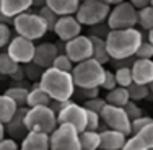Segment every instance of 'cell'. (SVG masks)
Segmentation results:
<instances>
[{
    "mask_svg": "<svg viewBox=\"0 0 153 150\" xmlns=\"http://www.w3.org/2000/svg\"><path fill=\"white\" fill-rule=\"evenodd\" d=\"M20 145L13 139H2L0 140V150H18Z\"/></svg>",
    "mask_w": 153,
    "mask_h": 150,
    "instance_id": "cell-45",
    "label": "cell"
},
{
    "mask_svg": "<svg viewBox=\"0 0 153 150\" xmlns=\"http://www.w3.org/2000/svg\"><path fill=\"white\" fill-rule=\"evenodd\" d=\"M10 39H12V28L8 25L0 23V49L8 44Z\"/></svg>",
    "mask_w": 153,
    "mask_h": 150,
    "instance_id": "cell-42",
    "label": "cell"
},
{
    "mask_svg": "<svg viewBox=\"0 0 153 150\" xmlns=\"http://www.w3.org/2000/svg\"><path fill=\"white\" fill-rule=\"evenodd\" d=\"M12 21H13V20L7 18V16L2 13V10H0V23H3V25H12Z\"/></svg>",
    "mask_w": 153,
    "mask_h": 150,
    "instance_id": "cell-50",
    "label": "cell"
},
{
    "mask_svg": "<svg viewBox=\"0 0 153 150\" xmlns=\"http://www.w3.org/2000/svg\"><path fill=\"white\" fill-rule=\"evenodd\" d=\"M18 67H20V65L10 59V56L5 52V51H3V52H0V75L10 77V75L15 74Z\"/></svg>",
    "mask_w": 153,
    "mask_h": 150,
    "instance_id": "cell-30",
    "label": "cell"
},
{
    "mask_svg": "<svg viewBox=\"0 0 153 150\" xmlns=\"http://www.w3.org/2000/svg\"><path fill=\"white\" fill-rule=\"evenodd\" d=\"M148 150H153V149H148Z\"/></svg>",
    "mask_w": 153,
    "mask_h": 150,
    "instance_id": "cell-54",
    "label": "cell"
},
{
    "mask_svg": "<svg viewBox=\"0 0 153 150\" xmlns=\"http://www.w3.org/2000/svg\"><path fill=\"white\" fill-rule=\"evenodd\" d=\"M16 104L5 95H0V124L5 126L10 119L13 118V114L16 113Z\"/></svg>",
    "mask_w": 153,
    "mask_h": 150,
    "instance_id": "cell-26",
    "label": "cell"
},
{
    "mask_svg": "<svg viewBox=\"0 0 153 150\" xmlns=\"http://www.w3.org/2000/svg\"><path fill=\"white\" fill-rule=\"evenodd\" d=\"M54 33L57 34V38L60 39L62 43H67L70 39L76 38V36L82 34V25L76 21L75 15L70 16H59L54 25Z\"/></svg>",
    "mask_w": 153,
    "mask_h": 150,
    "instance_id": "cell-13",
    "label": "cell"
},
{
    "mask_svg": "<svg viewBox=\"0 0 153 150\" xmlns=\"http://www.w3.org/2000/svg\"><path fill=\"white\" fill-rule=\"evenodd\" d=\"M5 139V129H3V124H0V140Z\"/></svg>",
    "mask_w": 153,
    "mask_h": 150,
    "instance_id": "cell-51",
    "label": "cell"
},
{
    "mask_svg": "<svg viewBox=\"0 0 153 150\" xmlns=\"http://www.w3.org/2000/svg\"><path fill=\"white\" fill-rule=\"evenodd\" d=\"M109 31H111V30L108 28L106 21H104V23L90 26L88 28V36H91V38H100V39H106V36H108Z\"/></svg>",
    "mask_w": 153,
    "mask_h": 150,
    "instance_id": "cell-37",
    "label": "cell"
},
{
    "mask_svg": "<svg viewBox=\"0 0 153 150\" xmlns=\"http://www.w3.org/2000/svg\"><path fill=\"white\" fill-rule=\"evenodd\" d=\"M114 77H116V85L121 87V88H127V87L132 83V74H130V69H117Z\"/></svg>",
    "mask_w": 153,
    "mask_h": 150,
    "instance_id": "cell-32",
    "label": "cell"
},
{
    "mask_svg": "<svg viewBox=\"0 0 153 150\" xmlns=\"http://www.w3.org/2000/svg\"><path fill=\"white\" fill-rule=\"evenodd\" d=\"M51 98L39 88L38 85H34L31 90H28L26 96V106L28 108H36V106H49Z\"/></svg>",
    "mask_w": 153,
    "mask_h": 150,
    "instance_id": "cell-22",
    "label": "cell"
},
{
    "mask_svg": "<svg viewBox=\"0 0 153 150\" xmlns=\"http://www.w3.org/2000/svg\"><path fill=\"white\" fill-rule=\"evenodd\" d=\"M12 25L16 31V36L30 39L33 43H34L36 39L44 38V34L47 33V26H46L44 21H42V18L36 12H30V10L15 16L12 21Z\"/></svg>",
    "mask_w": 153,
    "mask_h": 150,
    "instance_id": "cell-5",
    "label": "cell"
},
{
    "mask_svg": "<svg viewBox=\"0 0 153 150\" xmlns=\"http://www.w3.org/2000/svg\"><path fill=\"white\" fill-rule=\"evenodd\" d=\"M100 118L103 119V122L106 124L108 129L111 131H117V132L124 134L126 137H129L130 134V121L126 116L122 108H116V106H109L106 104L101 111Z\"/></svg>",
    "mask_w": 153,
    "mask_h": 150,
    "instance_id": "cell-11",
    "label": "cell"
},
{
    "mask_svg": "<svg viewBox=\"0 0 153 150\" xmlns=\"http://www.w3.org/2000/svg\"><path fill=\"white\" fill-rule=\"evenodd\" d=\"M78 142L82 150H98L100 149V132L83 131L78 134Z\"/></svg>",
    "mask_w": 153,
    "mask_h": 150,
    "instance_id": "cell-25",
    "label": "cell"
},
{
    "mask_svg": "<svg viewBox=\"0 0 153 150\" xmlns=\"http://www.w3.org/2000/svg\"><path fill=\"white\" fill-rule=\"evenodd\" d=\"M90 38V43H91V59H94L98 62V64L104 65L109 62V56H108V51H106V43H104V39H100V38H91V36H88Z\"/></svg>",
    "mask_w": 153,
    "mask_h": 150,
    "instance_id": "cell-23",
    "label": "cell"
},
{
    "mask_svg": "<svg viewBox=\"0 0 153 150\" xmlns=\"http://www.w3.org/2000/svg\"><path fill=\"white\" fill-rule=\"evenodd\" d=\"M26 109L28 108H18L16 113L13 114V118L3 126L5 134H8L10 139H13V140L15 139H23L28 134L26 127H25V113H26Z\"/></svg>",
    "mask_w": 153,
    "mask_h": 150,
    "instance_id": "cell-17",
    "label": "cell"
},
{
    "mask_svg": "<svg viewBox=\"0 0 153 150\" xmlns=\"http://www.w3.org/2000/svg\"><path fill=\"white\" fill-rule=\"evenodd\" d=\"M38 87L51 98V101H70V98L75 95L72 75L52 67L42 72Z\"/></svg>",
    "mask_w": 153,
    "mask_h": 150,
    "instance_id": "cell-2",
    "label": "cell"
},
{
    "mask_svg": "<svg viewBox=\"0 0 153 150\" xmlns=\"http://www.w3.org/2000/svg\"><path fill=\"white\" fill-rule=\"evenodd\" d=\"M78 2H83V0H78Z\"/></svg>",
    "mask_w": 153,
    "mask_h": 150,
    "instance_id": "cell-53",
    "label": "cell"
},
{
    "mask_svg": "<svg viewBox=\"0 0 153 150\" xmlns=\"http://www.w3.org/2000/svg\"><path fill=\"white\" fill-rule=\"evenodd\" d=\"M52 69H57V70H60V72L70 74L72 69H74V64H72L70 59H68L65 54H59V56L56 57V60H54V64H52Z\"/></svg>",
    "mask_w": 153,
    "mask_h": 150,
    "instance_id": "cell-33",
    "label": "cell"
},
{
    "mask_svg": "<svg viewBox=\"0 0 153 150\" xmlns=\"http://www.w3.org/2000/svg\"><path fill=\"white\" fill-rule=\"evenodd\" d=\"M152 41H153V33L148 31V41H147V43H150V44H152Z\"/></svg>",
    "mask_w": 153,
    "mask_h": 150,
    "instance_id": "cell-52",
    "label": "cell"
},
{
    "mask_svg": "<svg viewBox=\"0 0 153 150\" xmlns=\"http://www.w3.org/2000/svg\"><path fill=\"white\" fill-rule=\"evenodd\" d=\"M59 56L57 47L54 43H41L34 47V56H33V64L38 65L41 70H47L52 67L56 57Z\"/></svg>",
    "mask_w": 153,
    "mask_h": 150,
    "instance_id": "cell-14",
    "label": "cell"
},
{
    "mask_svg": "<svg viewBox=\"0 0 153 150\" xmlns=\"http://www.w3.org/2000/svg\"><path fill=\"white\" fill-rule=\"evenodd\" d=\"M129 3L135 10H142V8H147V7H152V0H129Z\"/></svg>",
    "mask_w": 153,
    "mask_h": 150,
    "instance_id": "cell-46",
    "label": "cell"
},
{
    "mask_svg": "<svg viewBox=\"0 0 153 150\" xmlns=\"http://www.w3.org/2000/svg\"><path fill=\"white\" fill-rule=\"evenodd\" d=\"M36 13H38V15L42 18V21L46 23L47 31H52V30H54V25H56V21H57V18H59V16H57L54 12H51V10L47 8L46 5H44V7H41V8H39Z\"/></svg>",
    "mask_w": 153,
    "mask_h": 150,
    "instance_id": "cell-31",
    "label": "cell"
},
{
    "mask_svg": "<svg viewBox=\"0 0 153 150\" xmlns=\"http://www.w3.org/2000/svg\"><path fill=\"white\" fill-rule=\"evenodd\" d=\"M57 126L60 124H67L72 126L76 132H83L86 129V111L82 104H76L74 101H68L64 108L56 114Z\"/></svg>",
    "mask_w": 153,
    "mask_h": 150,
    "instance_id": "cell-9",
    "label": "cell"
},
{
    "mask_svg": "<svg viewBox=\"0 0 153 150\" xmlns=\"http://www.w3.org/2000/svg\"><path fill=\"white\" fill-rule=\"evenodd\" d=\"M126 90H127V95H129V101H134V103L145 100L150 95V85H138V83H134V82Z\"/></svg>",
    "mask_w": 153,
    "mask_h": 150,
    "instance_id": "cell-28",
    "label": "cell"
},
{
    "mask_svg": "<svg viewBox=\"0 0 153 150\" xmlns=\"http://www.w3.org/2000/svg\"><path fill=\"white\" fill-rule=\"evenodd\" d=\"M126 135L117 131L104 129L100 132V149L101 150H121L126 144Z\"/></svg>",
    "mask_w": 153,
    "mask_h": 150,
    "instance_id": "cell-18",
    "label": "cell"
},
{
    "mask_svg": "<svg viewBox=\"0 0 153 150\" xmlns=\"http://www.w3.org/2000/svg\"><path fill=\"white\" fill-rule=\"evenodd\" d=\"M25 127L28 132H41L51 135L57 127V119L49 106L28 108L25 113Z\"/></svg>",
    "mask_w": 153,
    "mask_h": 150,
    "instance_id": "cell-4",
    "label": "cell"
},
{
    "mask_svg": "<svg viewBox=\"0 0 153 150\" xmlns=\"http://www.w3.org/2000/svg\"><path fill=\"white\" fill-rule=\"evenodd\" d=\"M116 87H117V85H116V77H114V74H112L111 70H106V72H104L103 83H101V87H100V88L111 91V90H114Z\"/></svg>",
    "mask_w": 153,
    "mask_h": 150,
    "instance_id": "cell-43",
    "label": "cell"
},
{
    "mask_svg": "<svg viewBox=\"0 0 153 150\" xmlns=\"http://www.w3.org/2000/svg\"><path fill=\"white\" fill-rule=\"evenodd\" d=\"M5 96H8L13 103L16 104V108H26V96H28V88L25 87H10L8 90H5Z\"/></svg>",
    "mask_w": 153,
    "mask_h": 150,
    "instance_id": "cell-27",
    "label": "cell"
},
{
    "mask_svg": "<svg viewBox=\"0 0 153 150\" xmlns=\"http://www.w3.org/2000/svg\"><path fill=\"white\" fill-rule=\"evenodd\" d=\"M46 5V0H31V7H34V8H41V7Z\"/></svg>",
    "mask_w": 153,
    "mask_h": 150,
    "instance_id": "cell-49",
    "label": "cell"
},
{
    "mask_svg": "<svg viewBox=\"0 0 153 150\" xmlns=\"http://www.w3.org/2000/svg\"><path fill=\"white\" fill-rule=\"evenodd\" d=\"M106 25L111 31L114 30H129L135 28L137 25V10L130 5L129 2H122L111 8L109 15L106 18Z\"/></svg>",
    "mask_w": 153,
    "mask_h": 150,
    "instance_id": "cell-7",
    "label": "cell"
},
{
    "mask_svg": "<svg viewBox=\"0 0 153 150\" xmlns=\"http://www.w3.org/2000/svg\"><path fill=\"white\" fill-rule=\"evenodd\" d=\"M104 72L106 69L94 59H86L80 64H75L70 75L75 88H100L104 78Z\"/></svg>",
    "mask_w": 153,
    "mask_h": 150,
    "instance_id": "cell-3",
    "label": "cell"
},
{
    "mask_svg": "<svg viewBox=\"0 0 153 150\" xmlns=\"http://www.w3.org/2000/svg\"><path fill=\"white\" fill-rule=\"evenodd\" d=\"M80 2L78 0H46V7L57 16H70L76 13Z\"/></svg>",
    "mask_w": 153,
    "mask_h": 150,
    "instance_id": "cell-21",
    "label": "cell"
},
{
    "mask_svg": "<svg viewBox=\"0 0 153 150\" xmlns=\"http://www.w3.org/2000/svg\"><path fill=\"white\" fill-rule=\"evenodd\" d=\"M98 2H101V3H104V5H108V7H112V5H119V3H122V2H126V0H98Z\"/></svg>",
    "mask_w": 153,
    "mask_h": 150,
    "instance_id": "cell-48",
    "label": "cell"
},
{
    "mask_svg": "<svg viewBox=\"0 0 153 150\" xmlns=\"http://www.w3.org/2000/svg\"><path fill=\"white\" fill-rule=\"evenodd\" d=\"M153 149V126L142 129L132 137L126 139V144L121 150H148Z\"/></svg>",
    "mask_w": 153,
    "mask_h": 150,
    "instance_id": "cell-16",
    "label": "cell"
},
{
    "mask_svg": "<svg viewBox=\"0 0 153 150\" xmlns=\"http://www.w3.org/2000/svg\"><path fill=\"white\" fill-rule=\"evenodd\" d=\"M10 78H12V80H16V82H20V80H25L23 67H21V65H20V67L16 69V72H15V74H13V75H10Z\"/></svg>",
    "mask_w": 153,
    "mask_h": 150,
    "instance_id": "cell-47",
    "label": "cell"
},
{
    "mask_svg": "<svg viewBox=\"0 0 153 150\" xmlns=\"http://www.w3.org/2000/svg\"><path fill=\"white\" fill-rule=\"evenodd\" d=\"M148 126H153V119L150 118V116H142V118H138V119L130 121V132L137 134V132H140L142 129H145V127H148Z\"/></svg>",
    "mask_w": 153,
    "mask_h": 150,
    "instance_id": "cell-34",
    "label": "cell"
},
{
    "mask_svg": "<svg viewBox=\"0 0 153 150\" xmlns=\"http://www.w3.org/2000/svg\"><path fill=\"white\" fill-rule=\"evenodd\" d=\"M75 93L85 101L93 100V98L100 96V88H75Z\"/></svg>",
    "mask_w": 153,
    "mask_h": 150,
    "instance_id": "cell-41",
    "label": "cell"
},
{
    "mask_svg": "<svg viewBox=\"0 0 153 150\" xmlns=\"http://www.w3.org/2000/svg\"><path fill=\"white\" fill-rule=\"evenodd\" d=\"M142 41H143V34L137 28L109 31L104 39L109 60H121L135 56Z\"/></svg>",
    "mask_w": 153,
    "mask_h": 150,
    "instance_id": "cell-1",
    "label": "cell"
},
{
    "mask_svg": "<svg viewBox=\"0 0 153 150\" xmlns=\"http://www.w3.org/2000/svg\"><path fill=\"white\" fill-rule=\"evenodd\" d=\"M18 150H49V135L41 132H28Z\"/></svg>",
    "mask_w": 153,
    "mask_h": 150,
    "instance_id": "cell-20",
    "label": "cell"
},
{
    "mask_svg": "<svg viewBox=\"0 0 153 150\" xmlns=\"http://www.w3.org/2000/svg\"><path fill=\"white\" fill-rule=\"evenodd\" d=\"M21 67H23V74H25V77H26V78H30V80H38V82H39V78H41L42 72H44V70H41L38 65L33 64V62H30V64H25V65H21Z\"/></svg>",
    "mask_w": 153,
    "mask_h": 150,
    "instance_id": "cell-36",
    "label": "cell"
},
{
    "mask_svg": "<svg viewBox=\"0 0 153 150\" xmlns=\"http://www.w3.org/2000/svg\"><path fill=\"white\" fill-rule=\"evenodd\" d=\"M109 12H111V7L98 2V0H83L76 8L75 18L80 25H85L90 28L94 25L104 23Z\"/></svg>",
    "mask_w": 153,
    "mask_h": 150,
    "instance_id": "cell-6",
    "label": "cell"
},
{
    "mask_svg": "<svg viewBox=\"0 0 153 150\" xmlns=\"http://www.w3.org/2000/svg\"><path fill=\"white\" fill-rule=\"evenodd\" d=\"M132 82L138 85H152L153 82V62L152 59H135L130 67Z\"/></svg>",
    "mask_w": 153,
    "mask_h": 150,
    "instance_id": "cell-15",
    "label": "cell"
},
{
    "mask_svg": "<svg viewBox=\"0 0 153 150\" xmlns=\"http://www.w3.org/2000/svg\"><path fill=\"white\" fill-rule=\"evenodd\" d=\"M30 8H31V0H0V10L10 20L28 12Z\"/></svg>",
    "mask_w": 153,
    "mask_h": 150,
    "instance_id": "cell-19",
    "label": "cell"
},
{
    "mask_svg": "<svg viewBox=\"0 0 153 150\" xmlns=\"http://www.w3.org/2000/svg\"><path fill=\"white\" fill-rule=\"evenodd\" d=\"M49 150H82L78 132L72 126L60 124L49 135Z\"/></svg>",
    "mask_w": 153,
    "mask_h": 150,
    "instance_id": "cell-8",
    "label": "cell"
},
{
    "mask_svg": "<svg viewBox=\"0 0 153 150\" xmlns=\"http://www.w3.org/2000/svg\"><path fill=\"white\" fill-rule=\"evenodd\" d=\"M124 113H126V116L129 118V121H134V119H138L143 116V111H142V108L138 106L137 103H134V101H129L126 106H124Z\"/></svg>",
    "mask_w": 153,
    "mask_h": 150,
    "instance_id": "cell-35",
    "label": "cell"
},
{
    "mask_svg": "<svg viewBox=\"0 0 153 150\" xmlns=\"http://www.w3.org/2000/svg\"><path fill=\"white\" fill-rule=\"evenodd\" d=\"M85 109H88V111H93L96 113V114H101V111H103V108L106 106V101L103 100V98H93V100H88L85 101V103L82 104Z\"/></svg>",
    "mask_w": 153,
    "mask_h": 150,
    "instance_id": "cell-38",
    "label": "cell"
},
{
    "mask_svg": "<svg viewBox=\"0 0 153 150\" xmlns=\"http://www.w3.org/2000/svg\"><path fill=\"white\" fill-rule=\"evenodd\" d=\"M104 101H106V104H109V106L124 108V106L129 103V95H127V90L126 88H121V87H116L114 90L108 91Z\"/></svg>",
    "mask_w": 153,
    "mask_h": 150,
    "instance_id": "cell-24",
    "label": "cell"
},
{
    "mask_svg": "<svg viewBox=\"0 0 153 150\" xmlns=\"http://www.w3.org/2000/svg\"><path fill=\"white\" fill-rule=\"evenodd\" d=\"M85 111H86V129L85 131H94V132H98V129L101 126L100 114H96L93 111H88V109H85Z\"/></svg>",
    "mask_w": 153,
    "mask_h": 150,
    "instance_id": "cell-39",
    "label": "cell"
},
{
    "mask_svg": "<svg viewBox=\"0 0 153 150\" xmlns=\"http://www.w3.org/2000/svg\"><path fill=\"white\" fill-rule=\"evenodd\" d=\"M153 56V46L147 41H142V44L138 46L135 52V59H152Z\"/></svg>",
    "mask_w": 153,
    "mask_h": 150,
    "instance_id": "cell-40",
    "label": "cell"
},
{
    "mask_svg": "<svg viewBox=\"0 0 153 150\" xmlns=\"http://www.w3.org/2000/svg\"><path fill=\"white\" fill-rule=\"evenodd\" d=\"M137 25H140L142 30H145V31H152V28H153V8L152 7L137 10Z\"/></svg>",
    "mask_w": 153,
    "mask_h": 150,
    "instance_id": "cell-29",
    "label": "cell"
},
{
    "mask_svg": "<svg viewBox=\"0 0 153 150\" xmlns=\"http://www.w3.org/2000/svg\"><path fill=\"white\" fill-rule=\"evenodd\" d=\"M34 47L36 44L30 39H25L21 36H15L10 39V43L7 44L5 52L10 56V59L13 62H16L18 65H25L30 64L34 56Z\"/></svg>",
    "mask_w": 153,
    "mask_h": 150,
    "instance_id": "cell-10",
    "label": "cell"
},
{
    "mask_svg": "<svg viewBox=\"0 0 153 150\" xmlns=\"http://www.w3.org/2000/svg\"><path fill=\"white\" fill-rule=\"evenodd\" d=\"M91 43H90L88 36H76V38L70 39V41L65 43V49L64 54L70 59L72 64H80V62L86 60V59H91Z\"/></svg>",
    "mask_w": 153,
    "mask_h": 150,
    "instance_id": "cell-12",
    "label": "cell"
},
{
    "mask_svg": "<svg viewBox=\"0 0 153 150\" xmlns=\"http://www.w3.org/2000/svg\"><path fill=\"white\" fill-rule=\"evenodd\" d=\"M109 62H112V65L117 69H130L132 64L135 62V56L127 57V59H121V60H109Z\"/></svg>",
    "mask_w": 153,
    "mask_h": 150,
    "instance_id": "cell-44",
    "label": "cell"
}]
</instances>
